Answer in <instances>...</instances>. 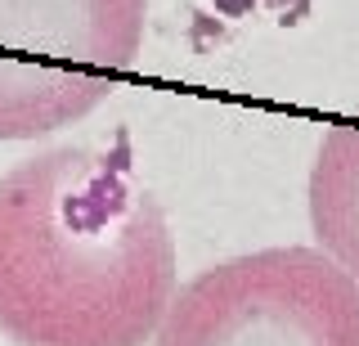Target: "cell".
<instances>
[{
  "instance_id": "1",
  "label": "cell",
  "mask_w": 359,
  "mask_h": 346,
  "mask_svg": "<svg viewBox=\"0 0 359 346\" xmlns=\"http://www.w3.org/2000/svg\"><path fill=\"white\" fill-rule=\"evenodd\" d=\"M175 297V239L126 144L50 149L0 175V333L144 346Z\"/></svg>"
},
{
  "instance_id": "4",
  "label": "cell",
  "mask_w": 359,
  "mask_h": 346,
  "mask_svg": "<svg viewBox=\"0 0 359 346\" xmlns=\"http://www.w3.org/2000/svg\"><path fill=\"white\" fill-rule=\"evenodd\" d=\"M310 225L319 252L359 284V117L323 135L310 166Z\"/></svg>"
},
{
  "instance_id": "3",
  "label": "cell",
  "mask_w": 359,
  "mask_h": 346,
  "mask_svg": "<svg viewBox=\"0 0 359 346\" xmlns=\"http://www.w3.org/2000/svg\"><path fill=\"white\" fill-rule=\"evenodd\" d=\"M157 346H359V284L319 248H261L184 288Z\"/></svg>"
},
{
  "instance_id": "2",
  "label": "cell",
  "mask_w": 359,
  "mask_h": 346,
  "mask_svg": "<svg viewBox=\"0 0 359 346\" xmlns=\"http://www.w3.org/2000/svg\"><path fill=\"white\" fill-rule=\"evenodd\" d=\"M149 0H0V140L90 117L144 50Z\"/></svg>"
}]
</instances>
